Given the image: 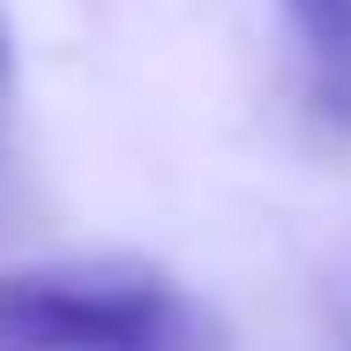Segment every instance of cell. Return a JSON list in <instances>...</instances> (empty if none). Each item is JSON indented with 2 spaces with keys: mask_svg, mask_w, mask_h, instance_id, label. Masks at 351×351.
<instances>
[{
  "mask_svg": "<svg viewBox=\"0 0 351 351\" xmlns=\"http://www.w3.org/2000/svg\"><path fill=\"white\" fill-rule=\"evenodd\" d=\"M187 337H202V322L142 262L0 269V344L8 351H157Z\"/></svg>",
  "mask_w": 351,
  "mask_h": 351,
  "instance_id": "1",
  "label": "cell"
},
{
  "mask_svg": "<svg viewBox=\"0 0 351 351\" xmlns=\"http://www.w3.org/2000/svg\"><path fill=\"white\" fill-rule=\"evenodd\" d=\"M299 60H306V97L314 112L351 135V0H284Z\"/></svg>",
  "mask_w": 351,
  "mask_h": 351,
  "instance_id": "2",
  "label": "cell"
}]
</instances>
